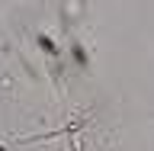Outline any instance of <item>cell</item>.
Masks as SVG:
<instances>
[{"label":"cell","instance_id":"obj_1","mask_svg":"<svg viewBox=\"0 0 154 151\" xmlns=\"http://www.w3.org/2000/svg\"><path fill=\"white\" fill-rule=\"evenodd\" d=\"M38 48L48 52V55H58V45L51 42V36H38Z\"/></svg>","mask_w":154,"mask_h":151},{"label":"cell","instance_id":"obj_2","mask_svg":"<svg viewBox=\"0 0 154 151\" xmlns=\"http://www.w3.org/2000/svg\"><path fill=\"white\" fill-rule=\"evenodd\" d=\"M74 58L80 61V64H87V52H84V45H74Z\"/></svg>","mask_w":154,"mask_h":151}]
</instances>
